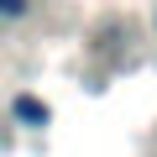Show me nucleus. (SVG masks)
Masks as SVG:
<instances>
[{
  "label": "nucleus",
  "mask_w": 157,
  "mask_h": 157,
  "mask_svg": "<svg viewBox=\"0 0 157 157\" xmlns=\"http://www.w3.org/2000/svg\"><path fill=\"white\" fill-rule=\"evenodd\" d=\"M16 121H26V126H47V105L32 100V94H21V100H16Z\"/></svg>",
  "instance_id": "obj_1"
},
{
  "label": "nucleus",
  "mask_w": 157,
  "mask_h": 157,
  "mask_svg": "<svg viewBox=\"0 0 157 157\" xmlns=\"http://www.w3.org/2000/svg\"><path fill=\"white\" fill-rule=\"evenodd\" d=\"M26 11V0H0V16H21Z\"/></svg>",
  "instance_id": "obj_2"
}]
</instances>
